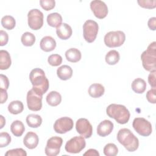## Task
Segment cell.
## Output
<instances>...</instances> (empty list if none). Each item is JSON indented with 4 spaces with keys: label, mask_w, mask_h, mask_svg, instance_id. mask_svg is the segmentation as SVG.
<instances>
[{
    "label": "cell",
    "mask_w": 156,
    "mask_h": 156,
    "mask_svg": "<svg viewBox=\"0 0 156 156\" xmlns=\"http://www.w3.org/2000/svg\"><path fill=\"white\" fill-rule=\"evenodd\" d=\"M156 90L155 88H152V89L149 90L146 93V99L147 100L152 104L156 103V96H155Z\"/></svg>",
    "instance_id": "obj_38"
},
{
    "label": "cell",
    "mask_w": 156,
    "mask_h": 156,
    "mask_svg": "<svg viewBox=\"0 0 156 156\" xmlns=\"http://www.w3.org/2000/svg\"><path fill=\"white\" fill-rule=\"evenodd\" d=\"M103 151L106 156H115L118 153V149L115 144L108 143L104 147Z\"/></svg>",
    "instance_id": "obj_32"
},
{
    "label": "cell",
    "mask_w": 156,
    "mask_h": 156,
    "mask_svg": "<svg viewBox=\"0 0 156 156\" xmlns=\"http://www.w3.org/2000/svg\"><path fill=\"white\" fill-rule=\"evenodd\" d=\"M63 143V140L59 136H52L47 141L45 147V154L48 156H56L60 151V147Z\"/></svg>",
    "instance_id": "obj_11"
},
{
    "label": "cell",
    "mask_w": 156,
    "mask_h": 156,
    "mask_svg": "<svg viewBox=\"0 0 156 156\" xmlns=\"http://www.w3.org/2000/svg\"><path fill=\"white\" fill-rule=\"evenodd\" d=\"M156 70L151 71L150 74L148 76V82L149 85L152 88L156 87V82H155V77H156Z\"/></svg>",
    "instance_id": "obj_41"
},
{
    "label": "cell",
    "mask_w": 156,
    "mask_h": 156,
    "mask_svg": "<svg viewBox=\"0 0 156 156\" xmlns=\"http://www.w3.org/2000/svg\"><path fill=\"white\" fill-rule=\"evenodd\" d=\"M131 87L132 90L138 94H141L144 92L146 88V83L141 78H136L133 80Z\"/></svg>",
    "instance_id": "obj_24"
},
{
    "label": "cell",
    "mask_w": 156,
    "mask_h": 156,
    "mask_svg": "<svg viewBox=\"0 0 156 156\" xmlns=\"http://www.w3.org/2000/svg\"><path fill=\"white\" fill-rule=\"evenodd\" d=\"M56 33L59 38L67 40L71 37L73 31L71 27L69 24L63 23L56 27Z\"/></svg>",
    "instance_id": "obj_17"
},
{
    "label": "cell",
    "mask_w": 156,
    "mask_h": 156,
    "mask_svg": "<svg viewBox=\"0 0 156 156\" xmlns=\"http://www.w3.org/2000/svg\"><path fill=\"white\" fill-rule=\"evenodd\" d=\"M147 25L149 28L152 30H155L156 29V18H151L147 22Z\"/></svg>",
    "instance_id": "obj_42"
},
{
    "label": "cell",
    "mask_w": 156,
    "mask_h": 156,
    "mask_svg": "<svg viewBox=\"0 0 156 156\" xmlns=\"http://www.w3.org/2000/svg\"><path fill=\"white\" fill-rule=\"evenodd\" d=\"M46 20L49 26L53 27H57L62 24V17L58 13L54 12L49 14Z\"/></svg>",
    "instance_id": "obj_27"
},
{
    "label": "cell",
    "mask_w": 156,
    "mask_h": 156,
    "mask_svg": "<svg viewBox=\"0 0 156 156\" xmlns=\"http://www.w3.org/2000/svg\"><path fill=\"white\" fill-rule=\"evenodd\" d=\"M11 142V136L7 132L0 133V147L7 146Z\"/></svg>",
    "instance_id": "obj_34"
},
{
    "label": "cell",
    "mask_w": 156,
    "mask_h": 156,
    "mask_svg": "<svg viewBox=\"0 0 156 156\" xmlns=\"http://www.w3.org/2000/svg\"><path fill=\"white\" fill-rule=\"evenodd\" d=\"M1 24L5 29L12 30L15 27L16 21L13 16L10 15H5L1 19Z\"/></svg>",
    "instance_id": "obj_30"
},
{
    "label": "cell",
    "mask_w": 156,
    "mask_h": 156,
    "mask_svg": "<svg viewBox=\"0 0 156 156\" xmlns=\"http://www.w3.org/2000/svg\"><path fill=\"white\" fill-rule=\"evenodd\" d=\"M21 41L24 46H32L35 42V37L32 33L26 32L22 35Z\"/></svg>",
    "instance_id": "obj_31"
},
{
    "label": "cell",
    "mask_w": 156,
    "mask_h": 156,
    "mask_svg": "<svg viewBox=\"0 0 156 156\" xmlns=\"http://www.w3.org/2000/svg\"><path fill=\"white\" fill-rule=\"evenodd\" d=\"M104 40L105 44L107 47H119L124 43L126 40V35L121 30L110 31L105 34Z\"/></svg>",
    "instance_id": "obj_5"
},
{
    "label": "cell",
    "mask_w": 156,
    "mask_h": 156,
    "mask_svg": "<svg viewBox=\"0 0 156 156\" xmlns=\"http://www.w3.org/2000/svg\"><path fill=\"white\" fill-rule=\"evenodd\" d=\"M113 129V123L110 120H104L97 127V133L100 136H106L111 133Z\"/></svg>",
    "instance_id": "obj_15"
},
{
    "label": "cell",
    "mask_w": 156,
    "mask_h": 156,
    "mask_svg": "<svg viewBox=\"0 0 156 156\" xmlns=\"http://www.w3.org/2000/svg\"><path fill=\"white\" fill-rule=\"evenodd\" d=\"M98 24L93 20H87L83 25V35L86 41L93 43L98 35Z\"/></svg>",
    "instance_id": "obj_6"
},
{
    "label": "cell",
    "mask_w": 156,
    "mask_h": 156,
    "mask_svg": "<svg viewBox=\"0 0 156 156\" xmlns=\"http://www.w3.org/2000/svg\"><path fill=\"white\" fill-rule=\"evenodd\" d=\"M39 142L38 135L33 132H27L23 138L24 145L29 149H35Z\"/></svg>",
    "instance_id": "obj_16"
},
{
    "label": "cell",
    "mask_w": 156,
    "mask_h": 156,
    "mask_svg": "<svg viewBox=\"0 0 156 156\" xmlns=\"http://www.w3.org/2000/svg\"><path fill=\"white\" fill-rule=\"evenodd\" d=\"M132 126L134 130L140 135L147 136L152 133L151 122L144 118H136L133 119Z\"/></svg>",
    "instance_id": "obj_8"
},
{
    "label": "cell",
    "mask_w": 156,
    "mask_h": 156,
    "mask_svg": "<svg viewBox=\"0 0 156 156\" xmlns=\"http://www.w3.org/2000/svg\"><path fill=\"white\" fill-rule=\"evenodd\" d=\"M27 124L32 128H37L42 123L41 117L37 114H29L26 119Z\"/></svg>",
    "instance_id": "obj_26"
},
{
    "label": "cell",
    "mask_w": 156,
    "mask_h": 156,
    "mask_svg": "<svg viewBox=\"0 0 156 156\" xmlns=\"http://www.w3.org/2000/svg\"><path fill=\"white\" fill-rule=\"evenodd\" d=\"M0 117H1V127H0V129H2V128H3L5 124V119H4V118L2 115H1Z\"/></svg>",
    "instance_id": "obj_45"
},
{
    "label": "cell",
    "mask_w": 156,
    "mask_h": 156,
    "mask_svg": "<svg viewBox=\"0 0 156 156\" xmlns=\"http://www.w3.org/2000/svg\"><path fill=\"white\" fill-rule=\"evenodd\" d=\"M90 8L94 16L99 19H103L108 14V7L105 3L100 0H94L90 2Z\"/></svg>",
    "instance_id": "obj_14"
},
{
    "label": "cell",
    "mask_w": 156,
    "mask_h": 156,
    "mask_svg": "<svg viewBox=\"0 0 156 156\" xmlns=\"http://www.w3.org/2000/svg\"><path fill=\"white\" fill-rule=\"evenodd\" d=\"M74 126L73 121L71 118L65 116L58 118L54 124V129L56 133L63 134L71 130Z\"/></svg>",
    "instance_id": "obj_12"
},
{
    "label": "cell",
    "mask_w": 156,
    "mask_h": 156,
    "mask_svg": "<svg viewBox=\"0 0 156 156\" xmlns=\"http://www.w3.org/2000/svg\"><path fill=\"white\" fill-rule=\"evenodd\" d=\"M46 100L49 105L55 107L60 104L62 101V96L58 92L52 91L48 94Z\"/></svg>",
    "instance_id": "obj_23"
},
{
    "label": "cell",
    "mask_w": 156,
    "mask_h": 156,
    "mask_svg": "<svg viewBox=\"0 0 156 156\" xmlns=\"http://www.w3.org/2000/svg\"><path fill=\"white\" fill-rule=\"evenodd\" d=\"M57 74L60 79L66 80L72 77L73 69L68 65H62L57 69Z\"/></svg>",
    "instance_id": "obj_20"
},
{
    "label": "cell",
    "mask_w": 156,
    "mask_h": 156,
    "mask_svg": "<svg viewBox=\"0 0 156 156\" xmlns=\"http://www.w3.org/2000/svg\"><path fill=\"white\" fill-rule=\"evenodd\" d=\"M83 155H90V156H99V153L94 149H90L83 154Z\"/></svg>",
    "instance_id": "obj_44"
},
{
    "label": "cell",
    "mask_w": 156,
    "mask_h": 156,
    "mask_svg": "<svg viewBox=\"0 0 156 156\" xmlns=\"http://www.w3.org/2000/svg\"><path fill=\"white\" fill-rule=\"evenodd\" d=\"M28 25L32 30H38L43 25V13L38 9L30 10L27 14Z\"/></svg>",
    "instance_id": "obj_9"
},
{
    "label": "cell",
    "mask_w": 156,
    "mask_h": 156,
    "mask_svg": "<svg viewBox=\"0 0 156 156\" xmlns=\"http://www.w3.org/2000/svg\"><path fill=\"white\" fill-rule=\"evenodd\" d=\"M65 57L68 61L72 63H76L81 59L82 55L78 49L70 48L66 51Z\"/></svg>",
    "instance_id": "obj_22"
},
{
    "label": "cell",
    "mask_w": 156,
    "mask_h": 156,
    "mask_svg": "<svg viewBox=\"0 0 156 156\" xmlns=\"http://www.w3.org/2000/svg\"><path fill=\"white\" fill-rule=\"evenodd\" d=\"M86 142L82 136H76L68 140L65 146V151L71 154L79 153L85 147Z\"/></svg>",
    "instance_id": "obj_10"
},
{
    "label": "cell",
    "mask_w": 156,
    "mask_h": 156,
    "mask_svg": "<svg viewBox=\"0 0 156 156\" xmlns=\"http://www.w3.org/2000/svg\"><path fill=\"white\" fill-rule=\"evenodd\" d=\"M142 65L145 70L152 71L155 70L156 64V42L153 41L147 46L146 50L141 55Z\"/></svg>",
    "instance_id": "obj_4"
},
{
    "label": "cell",
    "mask_w": 156,
    "mask_h": 156,
    "mask_svg": "<svg viewBox=\"0 0 156 156\" xmlns=\"http://www.w3.org/2000/svg\"><path fill=\"white\" fill-rule=\"evenodd\" d=\"M48 63L52 66H57L62 62V57L58 54H51L48 58Z\"/></svg>",
    "instance_id": "obj_33"
},
{
    "label": "cell",
    "mask_w": 156,
    "mask_h": 156,
    "mask_svg": "<svg viewBox=\"0 0 156 156\" xmlns=\"http://www.w3.org/2000/svg\"><path fill=\"white\" fill-rule=\"evenodd\" d=\"M0 89L7 90L9 86V81L7 77L2 74H0Z\"/></svg>",
    "instance_id": "obj_39"
},
{
    "label": "cell",
    "mask_w": 156,
    "mask_h": 156,
    "mask_svg": "<svg viewBox=\"0 0 156 156\" xmlns=\"http://www.w3.org/2000/svg\"><path fill=\"white\" fill-rule=\"evenodd\" d=\"M105 91V88L101 83L91 84L88 90L89 95L93 98H98L102 96Z\"/></svg>",
    "instance_id": "obj_19"
},
{
    "label": "cell",
    "mask_w": 156,
    "mask_h": 156,
    "mask_svg": "<svg viewBox=\"0 0 156 156\" xmlns=\"http://www.w3.org/2000/svg\"><path fill=\"white\" fill-rule=\"evenodd\" d=\"M40 46L41 50L44 52H51L56 47V41L51 36H45L40 41Z\"/></svg>",
    "instance_id": "obj_18"
},
{
    "label": "cell",
    "mask_w": 156,
    "mask_h": 156,
    "mask_svg": "<svg viewBox=\"0 0 156 156\" xmlns=\"http://www.w3.org/2000/svg\"><path fill=\"white\" fill-rule=\"evenodd\" d=\"M107 115L121 124H126L130 118V114L129 110L123 105L112 104L106 108Z\"/></svg>",
    "instance_id": "obj_3"
},
{
    "label": "cell",
    "mask_w": 156,
    "mask_h": 156,
    "mask_svg": "<svg viewBox=\"0 0 156 156\" xmlns=\"http://www.w3.org/2000/svg\"><path fill=\"white\" fill-rule=\"evenodd\" d=\"M0 92H1V104H3L7 100L8 95H7V90L0 89Z\"/></svg>",
    "instance_id": "obj_43"
},
{
    "label": "cell",
    "mask_w": 156,
    "mask_h": 156,
    "mask_svg": "<svg viewBox=\"0 0 156 156\" xmlns=\"http://www.w3.org/2000/svg\"><path fill=\"white\" fill-rule=\"evenodd\" d=\"M137 2L140 7L145 9H154L156 7L155 0H138Z\"/></svg>",
    "instance_id": "obj_37"
},
{
    "label": "cell",
    "mask_w": 156,
    "mask_h": 156,
    "mask_svg": "<svg viewBox=\"0 0 156 156\" xmlns=\"http://www.w3.org/2000/svg\"><path fill=\"white\" fill-rule=\"evenodd\" d=\"M76 129L77 132L84 138H89L93 133V127L86 118H80L76 121Z\"/></svg>",
    "instance_id": "obj_13"
},
{
    "label": "cell",
    "mask_w": 156,
    "mask_h": 156,
    "mask_svg": "<svg viewBox=\"0 0 156 156\" xmlns=\"http://www.w3.org/2000/svg\"><path fill=\"white\" fill-rule=\"evenodd\" d=\"M42 98L43 95L35 91L34 89L28 91L27 93V105L30 110L39 111L42 107Z\"/></svg>",
    "instance_id": "obj_7"
},
{
    "label": "cell",
    "mask_w": 156,
    "mask_h": 156,
    "mask_svg": "<svg viewBox=\"0 0 156 156\" xmlns=\"http://www.w3.org/2000/svg\"><path fill=\"white\" fill-rule=\"evenodd\" d=\"M29 79L33 86L32 89L39 94L43 95L48 91L49 87V80L41 68L33 69L30 73Z\"/></svg>",
    "instance_id": "obj_1"
},
{
    "label": "cell",
    "mask_w": 156,
    "mask_h": 156,
    "mask_svg": "<svg viewBox=\"0 0 156 156\" xmlns=\"http://www.w3.org/2000/svg\"><path fill=\"white\" fill-rule=\"evenodd\" d=\"M10 130L13 135L18 137L23 134L25 130V127L21 121L15 120L10 126Z\"/></svg>",
    "instance_id": "obj_25"
},
{
    "label": "cell",
    "mask_w": 156,
    "mask_h": 156,
    "mask_svg": "<svg viewBox=\"0 0 156 156\" xmlns=\"http://www.w3.org/2000/svg\"><path fill=\"white\" fill-rule=\"evenodd\" d=\"M40 4L44 10L49 11L55 7V1L54 0H40Z\"/></svg>",
    "instance_id": "obj_35"
},
{
    "label": "cell",
    "mask_w": 156,
    "mask_h": 156,
    "mask_svg": "<svg viewBox=\"0 0 156 156\" xmlns=\"http://www.w3.org/2000/svg\"><path fill=\"white\" fill-rule=\"evenodd\" d=\"M12 63L10 54L5 50L0 51V69L1 70L7 69Z\"/></svg>",
    "instance_id": "obj_21"
},
{
    "label": "cell",
    "mask_w": 156,
    "mask_h": 156,
    "mask_svg": "<svg viewBox=\"0 0 156 156\" xmlns=\"http://www.w3.org/2000/svg\"><path fill=\"white\" fill-rule=\"evenodd\" d=\"M117 140L129 152H134L138 148V139L129 129H120L117 134Z\"/></svg>",
    "instance_id": "obj_2"
},
{
    "label": "cell",
    "mask_w": 156,
    "mask_h": 156,
    "mask_svg": "<svg viewBox=\"0 0 156 156\" xmlns=\"http://www.w3.org/2000/svg\"><path fill=\"white\" fill-rule=\"evenodd\" d=\"M9 41V35L7 33L2 30H0V46H2L7 44Z\"/></svg>",
    "instance_id": "obj_40"
},
{
    "label": "cell",
    "mask_w": 156,
    "mask_h": 156,
    "mask_svg": "<svg viewBox=\"0 0 156 156\" xmlns=\"http://www.w3.org/2000/svg\"><path fill=\"white\" fill-rule=\"evenodd\" d=\"M5 156H26L27 153L22 148H16L9 150L5 154Z\"/></svg>",
    "instance_id": "obj_36"
},
{
    "label": "cell",
    "mask_w": 156,
    "mask_h": 156,
    "mask_svg": "<svg viewBox=\"0 0 156 156\" xmlns=\"http://www.w3.org/2000/svg\"><path fill=\"white\" fill-rule=\"evenodd\" d=\"M120 59L119 52L116 50H111L107 52L105 55V60L107 64L110 65H114L116 64Z\"/></svg>",
    "instance_id": "obj_29"
},
{
    "label": "cell",
    "mask_w": 156,
    "mask_h": 156,
    "mask_svg": "<svg viewBox=\"0 0 156 156\" xmlns=\"http://www.w3.org/2000/svg\"><path fill=\"white\" fill-rule=\"evenodd\" d=\"M24 110V105L20 101H13L8 105L9 112L13 115H17L21 113Z\"/></svg>",
    "instance_id": "obj_28"
}]
</instances>
